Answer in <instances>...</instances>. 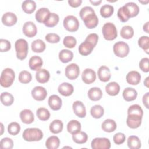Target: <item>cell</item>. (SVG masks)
<instances>
[{
    "label": "cell",
    "mask_w": 149,
    "mask_h": 149,
    "mask_svg": "<svg viewBox=\"0 0 149 149\" xmlns=\"http://www.w3.org/2000/svg\"><path fill=\"white\" fill-rule=\"evenodd\" d=\"M102 33L104 38L108 41L115 40L118 36L116 26L114 24L110 22L104 24L102 28Z\"/></svg>",
    "instance_id": "cell-4"
},
{
    "label": "cell",
    "mask_w": 149,
    "mask_h": 149,
    "mask_svg": "<svg viewBox=\"0 0 149 149\" xmlns=\"http://www.w3.org/2000/svg\"><path fill=\"white\" fill-rule=\"evenodd\" d=\"M88 97L92 101H98L102 97V92L98 87H93L88 90Z\"/></svg>",
    "instance_id": "cell-30"
},
{
    "label": "cell",
    "mask_w": 149,
    "mask_h": 149,
    "mask_svg": "<svg viewBox=\"0 0 149 149\" xmlns=\"http://www.w3.org/2000/svg\"><path fill=\"white\" fill-rule=\"evenodd\" d=\"M31 47V49L33 52L41 53L45 49L46 45L45 42L42 40L40 39H37L32 42Z\"/></svg>",
    "instance_id": "cell-32"
},
{
    "label": "cell",
    "mask_w": 149,
    "mask_h": 149,
    "mask_svg": "<svg viewBox=\"0 0 149 149\" xmlns=\"http://www.w3.org/2000/svg\"><path fill=\"white\" fill-rule=\"evenodd\" d=\"M15 79V73L14 70L11 68H5L1 73L0 77L1 85L5 88L9 87L13 84Z\"/></svg>",
    "instance_id": "cell-2"
},
{
    "label": "cell",
    "mask_w": 149,
    "mask_h": 149,
    "mask_svg": "<svg viewBox=\"0 0 149 149\" xmlns=\"http://www.w3.org/2000/svg\"><path fill=\"white\" fill-rule=\"evenodd\" d=\"M134 35V30L130 26H125L120 30V36L123 38L130 39Z\"/></svg>",
    "instance_id": "cell-43"
},
{
    "label": "cell",
    "mask_w": 149,
    "mask_h": 149,
    "mask_svg": "<svg viewBox=\"0 0 149 149\" xmlns=\"http://www.w3.org/2000/svg\"><path fill=\"white\" fill-rule=\"evenodd\" d=\"M90 3H91L93 5H95V6H97V5H100L101 3V2H102V1L101 0H99V1H90Z\"/></svg>",
    "instance_id": "cell-60"
},
{
    "label": "cell",
    "mask_w": 149,
    "mask_h": 149,
    "mask_svg": "<svg viewBox=\"0 0 149 149\" xmlns=\"http://www.w3.org/2000/svg\"><path fill=\"white\" fill-rule=\"evenodd\" d=\"M59 16L55 13H51L48 19L44 22V25L48 27H53L55 26L59 22Z\"/></svg>",
    "instance_id": "cell-39"
},
{
    "label": "cell",
    "mask_w": 149,
    "mask_h": 149,
    "mask_svg": "<svg viewBox=\"0 0 149 149\" xmlns=\"http://www.w3.org/2000/svg\"><path fill=\"white\" fill-rule=\"evenodd\" d=\"M98 40V36L96 33H91L88 34L85 40V41L90 43L94 47H95L97 45Z\"/></svg>",
    "instance_id": "cell-55"
},
{
    "label": "cell",
    "mask_w": 149,
    "mask_h": 149,
    "mask_svg": "<svg viewBox=\"0 0 149 149\" xmlns=\"http://www.w3.org/2000/svg\"><path fill=\"white\" fill-rule=\"evenodd\" d=\"M23 32L28 37H34L37 33V29L36 24L31 21L26 22L23 26Z\"/></svg>",
    "instance_id": "cell-9"
},
{
    "label": "cell",
    "mask_w": 149,
    "mask_h": 149,
    "mask_svg": "<svg viewBox=\"0 0 149 149\" xmlns=\"http://www.w3.org/2000/svg\"><path fill=\"white\" fill-rule=\"evenodd\" d=\"M20 131V125L16 122H11L8 126V132L10 135L16 136Z\"/></svg>",
    "instance_id": "cell-47"
},
{
    "label": "cell",
    "mask_w": 149,
    "mask_h": 149,
    "mask_svg": "<svg viewBox=\"0 0 149 149\" xmlns=\"http://www.w3.org/2000/svg\"><path fill=\"white\" fill-rule=\"evenodd\" d=\"M72 139L73 141H74L76 143L81 144L85 143L87 141L88 136L85 132L80 131L72 134Z\"/></svg>",
    "instance_id": "cell-38"
},
{
    "label": "cell",
    "mask_w": 149,
    "mask_h": 149,
    "mask_svg": "<svg viewBox=\"0 0 149 149\" xmlns=\"http://www.w3.org/2000/svg\"><path fill=\"white\" fill-rule=\"evenodd\" d=\"M73 52L69 49H62L59 53V59L63 63H68L72 60Z\"/></svg>",
    "instance_id": "cell-33"
},
{
    "label": "cell",
    "mask_w": 149,
    "mask_h": 149,
    "mask_svg": "<svg viewBox=\"0 0 149 149\" xmlns=\"http://www.w3.org/2000/svg\"><path fill=\"white\" fill-rule=\"evenodd\" d=\"M22 137L27 141H37L42 139L43 133L38 128H27L24 130Z\"/></svg>",
    "instance_id": "cell-1"
},
{
    "label": "cell",
    "mask_w": 149,
    "mask_h": 149,
    "mask_svg": "<svg viewBox=\"0 0 149 149\" xmlns=\"http://www.w3.org/2000/svg\"><path fill=\"white\" fill-rule=\"evenodd\" d=\"M17 20L16 15L12 12H8L5 13L2 17V23L6 26H12L15 25Z\"/></svg>",
    "instance_id": "cell-15"
},
{
    "label": "cell",
    "mask_w": 149,
    "mask_h": 149,
    "mask_svg": "<svg viewBox=\"0 0 149 149\" xmlns=\"http://www.w3.org/2000/svg\"><path fill=\"white\" fill-rule=\"evenodd\" d=\"M138 45L147 54L149 49V37L148 36H143L140 37L138 40Z\"/></svg>",
    "instance_id": "cell-45"
},
{
    "label": "cell",
    "mask_w": 149,
    "mask_h": 149,
    "mask_svg": "<svg viewBox=\"0 0 149 149\" xmlns=\"http://www.w3.org/2000/svg\"><path fill=\"white\" fill-rule=\"evenodd\" d=\"M123 7L124 8L129 18L136 16L139 13V7L134 2H127L124 5Z\"/></svg>",
    "instance_id": "cell-11"
},
{
    "label": "cell",
    "mask_w": 149,
    "mask_h": 149,
    "mask_svg": "<svg viewBox=\"0 0 149 149\" xmlns=\"http://www.w3.org/2000/svg\"><path fill=\"white\" fill-rule=\"evenodd\" d=\"M113 51L116 56L124 58L126 57L129 52V47L125 42L118 41L113 45Z\"/></svg>",
    "instance_id": "cell-6"
},
{
    "label": "cell",
    "mask_w": 149,
    "mask_h": 149,
    "mask_svg": "<svg viewBox=\"0 0 149 149\" xmlns=\"http://www.w3.org/2000/svg\"><path fill=\"white\" fill-rule=\"evenodd\" d=\"M148 1H139V2L143 3V4H146L147 3H148Z\"/></svg>",
    "instance_id": "cell-63"
},
{
    "label": "cell",
    "mask_w": 149,
    "mask_h": 149,
    "mask_svg": "<svg viewBox=\"0 0 149 149\" xmlns=\"http://www.w3.org/2000/svg\"><path fill=\"white\" fill-rule=\"evenodd\" d=\"M126 139L125 135L122 133H116L113 137L114 143L117 145H120L123 144Z\"/></svg>",
    "instance_id": "cell-54"
},
{
    "label": "cell",
    "mask_w": 149,
    "mask_h": 149,
    "mask_svg": "<svg viewBox=\"0 0 149 149\" xmlns=\"http://www.w3.org/2000/svg\"><path fill=\"white\" fill-rule=\"evenodd\" d=\"M141 120L142 118H141L127 115L126 119V123L129 127L131 129H136L141 125Z\"/></svg>",
    "instance_id": "cell-36"
},
{
    "label": "cell",
    "mask_w": 149,
    "mask_h": 149,
    "mask_svg": "<svg viewBox=\"0 0 149 149\" xmlns=\"http://www.w3.org/2000/svg\"><path fill=\"white\" fill-rule=\"evenodd\" d=\"M63 24L66 30L70 32H74L78 30L80 24L76 17L73 15H68L65 17Z\"/></svg>",
    "instance_id": "cell-5"
},
{
    "label": "cell",
    "mask_w": 149,
    "mask_h": 149,
    "mask_svg": "<svg viewBox=\"0 0 149 149\" xmlns=\"http://www.w3.org/2000/svg\"><path fill=\"white\" fill-rule=\"evenodd\" d=\"M80 69L79 66L74 63L68 65L65 70V74L66 77L70 80H74L77 79L79 75Z\"/></svg>",
    "instance_id": "cell-8"
},
{
    "label": "cell",
    "mask_w": 149,
    "mask_h": 149,
    "mask_svg": "<svg viewBox=\"0 0 149 149\" xmlns=\"http://www.w3.org/2000/svg\"><path fill=\"white\" fill-rule=\"evenodd\" d=\"M81 127V123L77 120H71L67 125V130L72 134L80 132Z\"/></svg>",
    "instance_id": "cell-29"
},
{
    "label": "cell",
    "mask_w": 149,
    "mask_h": 149,
    "mask_svg": "<svg viewBox=\"0 0 149 149\" xmlns=\"http://www.w3.org/2000/svg\"><path fill=\"white\" fill-rule=\"evenodd\" d=\"M50 14L51 12L48 8H41L38 9L36 12L35 17L38 22L41 23H44Z\"/></svg>",
    "instance_id": "cell-16"
},
{
    "label": "cell",
    "mask_w": 149,
    "mask_h": 149,
    "mask_svg": "<svg viewBox=\"0 0 149 149\" xmlns=\"http://www.w3.org/2000/svg\"><path fill=\"white\" fill-rule=\"evenodd\" d=\"M94 48V47L90 43L84 41L79 45V52L81 55L87 56L91 53Z\"/></svg>",
    "instance_id": "cell-27"
},
{
    "label": "cell",
    "mask_w": 149,
    "mask_h": 149,
    "mask_svg": "<svg viewBox=\"0 0 149 149\" xmlns=\"http://www.w3.org/2000/svg\"><path fill=\"white\" fill-rule=\"evenodd\" d=\"M13 146V140L9 137L3 138L0 142V147L2 149H12Z\"/></svg>",
    "instance_id": "cell-49"
},
{
    "label": "cell",
    "mask_w": 149,
    "mask_h": 149,
    "mask_svg": "<svg viewBox=\"0 0 149 149\" xmlns=\"http://www.w3.org/2000/svg\"><path fill=\"white\" fill-rule=\"evenodd\" d=\"M117 15L119 20L122 22H126L129 19V17L126 13L125 9L123 6L119 8L117 12Z\"/></svg>",
    "instance_id": "cell-51"
},
{
    "label": "cell",
    "mask_w": 149,
    "mask_h": 149,
    "mask_svg": "<svg viewBox=\"0 0 149 149\" xmlns=\"http://www.w3.org/2000/svg\"><path fill=\"white\" fill-rule=\"evenodd\" d=\"M101 128L104 132L111 133L116 130V123L113 119H108L102 122L101 125Z\"/></svg>",
    "instance_id": "cell-28"
},
{
    "label": "cell",
    "mask_w": 149,
    "mask_h": 149,
    "mask_svg": "<svg viewBox=\"0 0 149 149\" xmlns=\"http://www.w3.org/2000/svg\"><path fill=\"white\" fill-rule=\"evenodd\" d=\"M1 135L2 134L3 132V126L2 123H1Z\"/></svg>",
    "instance_id": "cell-62"
},
{
    "label": "cell",
    "mask_w": 149,
    "mask_h": 149,
    "mask_svg": "<svg viewBox=\"0 0 149 149\" xmlns=\"http://www.w3.org/2000/svg\"><path fill=\"white\" fill-rule=\"evenodd\" d=\"M122 96L125 101H132L137 98V92L133 88L127 87L123 90Z\"/></svg>",
    "instance_id": "cell-24"
},
{
    "label": "cell",
    "mask_w": 149,
    "mask_h": 149,
    "mask_svg": "<svg viewBox=\"0 0 149 149\" xmlns=\"http://www.w3.org/2000/svg\"><path fill=\"white\" fill-rule=\"evenodd\" d=\"M50 77L49 72L45 69H40L36 73V79L40 83H47Z\"/></svg>",
    "instance_id": "cell-23"
},
{
    "label": "cell",
    "mask_w": 149,
    "mask_h": 149,
    "mask_svg": "<svg viewBox=\"0 0 149 149\" xmlns=\"http://www.w3.org/2000/svg\"><path fill=\"white\" fill-rule=\"evenodd\" d=\"M114 12V8L113 6L108 4L102 5L100 8V14L104 17L107 18L111 16Z\"/></svg>",
    "instance_id": "cell-42"
},
{
    "label": "cell",
    "mask_w": 149,
    "mask_h": 149,
    "mask_svg": "<svg viewBox=\"0 0 149 149\" xmlns=\"http://www.w3.org/2000/svg\"><path fill=\"white\" fill-rule=\"evenodd\" d=\"M82 20L84 22L85 26L88 29L95 28L98 24V19L95 12L86 16Z\"/></svg>",
    "instance_id": "cell-13"
},
{
    "label": "cell",
    "mask_w": 149,
    "mask_h": 149,
    "mask_svg": "<svg viewBox=\"0 0 149 149\" xmlns=\"http://www.w3.org/2000/svg\"><path fill=\"white\" fill-rule=\"evenodd\" d=\"M58 90L61 95L65 97H68L72 94L74 91V88L71 84L64 82L61 83L58 86Z\"/></svg>",
    "instance_id": "cell-18"
},
{
    "label": "cell",
    "mask_w": 149,
    "mask_h": 149,
    "mask_svg": "<svg viewBox=\"0 0 149 149\" xmlns=\"http://www.w3.org/2000/svg\"><path fill=\"white\" fill-rule=\"evenodd\" d=\"M148 24H149V22H146L144 25H143V30L146 32L147 33H149L148 31Z\"/></svg>",
    "instance_id": "cell-59"
},
{
    "label": "cell",
    "mask_w": 149,
    "mask_h": 149,
    "mask_svg": "<svg viewBox=\"0 0 149 149\" xmlns=\"http://www.w3.org/2000/svg\"><path fill=\"white\" fill-rule=\"evenodd\" d=\"M98 76L101 81L107 82L111 78V72L109 69L106 66H101L99 68L98 72Z\"/></svg>",
    "instance_id": "cell-22"
},
{
    "label": "cell",
    "mask_w": 149,
    "mask_h": 149,
    "mask_svg": "<svg viewBox=\"0 0 149 149\" xmlns=\"http://www.w3.org/2000/svg\"><path fill=\"white\" fill-rule=\"evenodd\" d=\"M0 98L2 104L7 107L11 105L14 101V98L13 95L8 92L2 93L0 96Z\"/></svg>",
    "instance_id": "cell-41"
},
{
    "label": "cell",
    "mask_w": 149,
    "mask_h": 149,
    "mask_svg": "<svg viewBox=\"0 0 149 149\" xmlns=\"http://www.w3.org/2000/svg\"><path fill=\"white\" fill-rule=\"evenodd\" d=\"M36 115L38 118L42 121L47 120L50 118V113L49 111L47 108L42 107L37 109Z\"/></svg>",
    "instance_id": "cell-44"
},
{
    "label": "cell",
    "mask_w": 149,
    "mask_h": 149,
    "mask_svg": "<svg viewBox=\"0 0 149 149\" xmlns=\"http://www.w3.org/2000/svg\"><path fill=\"white\" fill-rule=\"evenodd\" d=\"M43 61L41 57L34 55L31 56L29 61V68L33 70H37L40 69L41 66H42Z\"/></svg>",
    "instance_id": "cell-21"
},
{
    "label": "cell",
    "mask_w": 149,
    "mask_h": 149,
    "mask_svg": "<svg viewBox=\"0 0 149 149\" xmlns=\"http://www.w3.org/2000/svg\"><path fill=\"white\" fill-rule=\"evenodd\" d=\"M149 59L148 58H143L139 62V68L144 72H148L149 65H148Z\"/></svg>",
    "instance_id": "cell-53"
},
{
    "label": "cell",
    "mask_w": 149,
    "mask_h": 149,
    "mask_svg": "<svg viewBox=\"0 0 149 149\" xmlns=\"http://www.w3.org/2000/svg\"><path fill=\"white\" fill-rule=\"evenodd\" d=\"M127 115L142 118L143 116V111L139 105L133 104L129 107L127 109Z\"/></svg>",
    "instance_id": "cell-25"
},
{
    "label": "cell",
    "mask_w": 149,
    "mask_h": 149,
    "mask_svg": "<svg viewBox=\"0 0 149 149\" xmlns=\"http://www.w3.org/2000/svg\"><path fill=\"white\" fill-rule=\"evenodd\" d=\"M76 39L71 36H66L63 40V45L68 48H73L76 45Z\"/></svg>",
    "instance_id": "cell-48"
},
{
    "label": "cell",
    "mask_w": 149,
    "mask_h": 149,
    "mask_svg": "<svg viewBox=\"0 0 149 149\" xmlns=\"http://www.w3.org/2000/svg\"><path fill=\"white\" fill-rule=\"evenodd\" d=\"M94 12H94V9L91 7H90V6H84V7H83L81 9L79 14H80V17L82 20L86 16L88 15L90 13H94Z\"/></svg>",
    "instance_id": "cell-56"
},
{
    "label": "cell",
    "mask_w": 149,
    "mask_h": 149,
    "mask_svg": "<svg viewBox=\"0 0 149 149\" xmlns=\"http://www.w3.org/2000/svg\"><path fill=\"white\" fill-rule=\"evenodd\" d=\"M148 97H149V93H146L143 97V103L146 108L148 109Z\"/></svg>",
    "instance_id": "cell-58"
},
{
    "label": "cell",
    "mask_w": 149,
    "mask_h": 149,
    "mask_svg": "<svg viewBox=\"0 0 149 149\" xmlns=\"http://www.w3.org/2000/svg\"><path fill=\"white\" fill-rule=\"evenodd\" d=\"M63 127V122L58 119L54 120L49 125V130L54 134H58L62 131Z\"/></svg>",
    "instance_id": "cell-34"
},
{
    "label": "cell",
    "mask_w": 149,
    "mask_h": 149,
    "mask_svg": "<svg viewBox=\"0 0 149 149\" xmlns=\"http://www.w3.org/2000/svg\"><path fill=\"white\" fill-rule=\"evenodd\" d=\"M10 42L5 39L1 38L0 40V51L1 52H7L10 49Z\"/></svg>",
    "instance_id": "cell-52"
},
{
    "label": "cell",
    "mask_w": 149,
    "mask_h": 149,
    "mask_svg": "<svg viewBox=\"0 0 149 149\" xmlns=\"http://www.w3.org/2000/svg\"><path fill=\"white\" fill-rule=\"evenodd\" d=\"M148 79H149V77H146V79L144 81V84L147 87H148Z\"/></svg>",
    "instance_id": "cell-61"
},
{
    "label": "cell",
    "mask_w": 149,
    "mask_h": 149,
    "mask_svg": "<svg viewBox=\"0 0 149 149\" xmlns=\"http://www.w3.org/2000/svg\"><path fill=\"white\" fill-rule=\"evenodd\" d=\"M45 38L49 43H57L60 41V37L55 33H48L45 36Z\"/></svg>",
    "instance_id": "cell-50"
},
{
    "label": "cell",
    "mask_w": 149,
    "mask_h": 149,
    "mask_svg": "<svg viewBox=\"0 0 149 149\" xmlns=\"http://www.w3.org/2000/svg\"><path fill=\"white\" fill-rule=\"evenodd\" d=\"M22 8L25 13L30 14L35 10L36 8V3L34 1L26 0L23 2Z\"/></svg>",
    "instance_id": "cell-35"
},
{
    "label": "cell",
    "mask_w": 149,
    "mask_h": 149,
    "mask_svg": "<svg viewBox=\"0 0 149 149\" xmlns=\"http://www.w3.org/2000/svg\"><path fill=\"white\" fill-rule=\"evenodd\" d=\"M126 81L131 85H137L141 80V74L135 70L129 72L126 75Z\"/></svg>",
    "instance_id": "cell-19"
},
{
    "label": "cell",
    "mask_w": 149,
    "mask_h": 149,
    "mask_svg": "<svg viewBox=\"0 0 149 149\" xmlns=\"http://www.w3.org/2000/svg\"><path fill=\"white\" fill-rule=\"evenodd\" d=\"M127 146L131 149H139L141 146L140 139L136 136H130L128 137L127 141Z\"/></svg>",
    "instance_id": "cell-37"
},
{
    "label": "cell",
    "mask_w": 149,
    "mask_h": 149,
    "mask_svg": "<svg viewBox=\"0 0 149 149\" xmlns=\"http://www.w3.org/2000/svg\"><path fill=\"white\" fill-rule=\"evenodd\" d=\"M73 110L75 115L81 118H84L86 115V110L84 104L80 101H76L72 105Z\"/></svg>",
    "instance_id": "cell-14"
},
{
    "label": "cell",
    "mask_w": 149,
    "mask_h": 149,
    "mask_svg": "<svg viewBox=\"0 0 149 149\" xmlns=\"http://www.w3.org/2000/svg\"><path fill=\"white\" fill-rule=\"evenodd\" d=\"M90 113L93 118L99 119L103 116L104 113V109L101 105H95L91 108Z\"/></svg>",
    "instance_id": "cell-40"
},
{
    "label": "cell",
    "mask_w": 149,
    "mask_h": 149,
    "mask_svg": "<svg viewBox=\"0 0 149 149\" xmlns=\"http://www.w3.org/2000/svg\"><path fill=\"white\" fill-rule=\"evenodd\" d=\"M68 2L69 5L73 8H77L80 6L82 3L81 0H69Z\"/></svg>",
    "instance_id": "cell-57"
},
{
    "label": "cell",
    "mask_w": 149,
    "mask_h": 149,
    "mask_svg": "<svg viewBox=\"0 0 149 149\" xmlns=\"http://www.w3.org/2000/svg\"><path fill=\"white\" fill-rule=\"evenodd\" d=\"M33 98L37 101H43L47 95V91L43 87L36 86L31 90Z\"/></svg>",
    "instance_id": "cell-10"
},
{
    "label": "cell",
    "mask_w": 149,
    "mask_h": 149,
    "mask_svg": "<svg viewBox=\"0 0 149 149\" xmlns=\"http://www.w3.org/2000/svg\"><path fill=\"white\" fill-rule=\"evenodd\" d=\"M48 102L49 107L54 111H58L62 107V100L57 95L54 94L51 95L48 98Z\"/></svg>",
    "instance_id": "cell-17"
},
{
    "label": "cell",
    "mask_w": 149,
    "mask_h": 149,
    "mask_svg": "<svg viewBox=\"0 0 149 149\" xmlns=\"http://www.w3.org/2000/svg\"><path fill=\"white\" fill-rule=\"evenodd\" d=\"M16 57L20 60L24 59L28 54V42L23 38H19L16 40L15 44Z\"/></svg>",
    "instance_id": "cell-3"
},
{
    "label": "cell",
    "mask_w": 149,
    "mask_h": 149,
    "mask_svg": "<svg viewBox=\"0 0 149 149\" xmlns=\"http://www.w3.org/2000/svg\"><path fill=\"white\" fill-rule=\"evenodd\" d=\"M81 79L84 83L87 84H91L95 80L96 73L94 70L87 68L82 72Z\"/></svg>",
    "instance_id": "cell-12"
},
{
    "label": "cell",
    "mask_w": 149,
    "mask_h": 149,
    "mask_svg": "<svg viewBox=\"0 0 149 149\" xmlns=\"http://www.w3.org/2000/svg\"><path fill=\"white\" fill-rule=\"evenodd\" d=\"M20 118L22 122L26 124H30L34 120V116L33 112L29 109L22 110L20 113Z\"/></svg>",
    "instance_id": "cell-20"
},
{
    "label": "cell",
    "mask_w": 149,
    "mask_h": 149,
    "mask_svg": "<svg viewBox=\"0 0 149 149\" xmlns=\"http://www.w3.org/2000/svg\"><path fill=\"white\" fill-rule=\"evenodd\" d=\"M105 91L108 95L111 96H115L118 94L120 91V86L119 84L116 82H110L106 85Z\"/></svg>",
    "instance_id": "cell-26"
},
{
    "label": "cell",
    "mask_w": 149,
    "mask_h": 149,
    "mask_svg": "<svg viewBox=\"0 0 149 149\" xmlns=\"http://www.w3.org/2000/svg\"><path fill=\"white\" fill-rule=\"evenodd\" d=\"M60 144L59 139L55 136L49 137L45 141V146L48 149H56Z\"/></svg>",
    "instance_id": "cell-31"
},
{
    "label": "cell",
    "mask_w": 149,
    "mask_h": 149,
    "mask_svg": "<svg viewBox=\"0 0 149 149\" xmlns=\"http://www.w3.org/2000/svg\"><path fill=\"white\" fill-rule=\"evenodd\" d=\"M91 146L93 149H109L111 142L105 137H96L92 140Z\"/></svg>",
    "instance_id": "cell-7"
},
{
    "label": "cell",
    "mask_w": 149,
    "mask_h": 149,
    "mask_svg": "<svg viewBox=\"0 0 149 149\" xmlns=\"http://www.w3.org/2000/svg\"><path fill=\"white\" fill-rule=\"evenodd\" d=\"M32 76L30 72L27 70H22L20 72L19 75V80L20 83L23 84L29 83L31 81Z\"/></svg>",
    "instance_id": "cell-46"
}]
</instances>
